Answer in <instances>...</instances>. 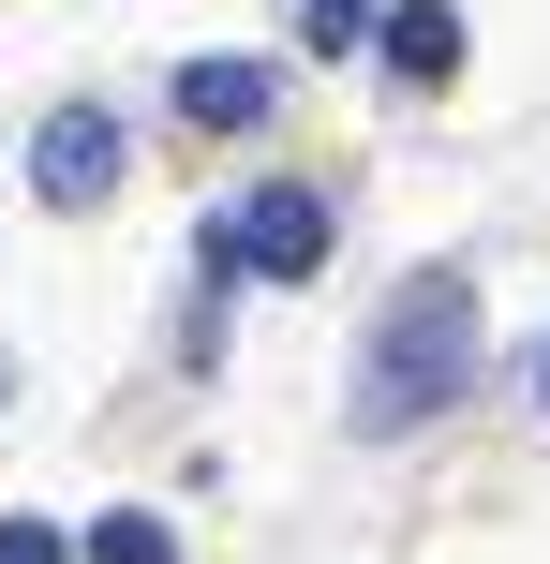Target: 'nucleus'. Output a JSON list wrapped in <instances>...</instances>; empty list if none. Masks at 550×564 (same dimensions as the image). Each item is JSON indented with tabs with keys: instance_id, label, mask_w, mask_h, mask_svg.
<instances>
[{
	"instance_id": "nucleus-8",
	"label": "nucleus",
	"mask_w": 550,
	"mask_h": 564,
	"mask_svg": "<svg viewBox=\"0 0 550 564\" xmlns=\"http://www.w3.org/2000/svg\"><path fill=\"white\" fill-rule=\"evenodd\" d=\"M0 564H75V550H60L45 520H0Z\"/></svg>"
},
{
	"instance_id": "nucleus-2",
	"label": "nucleus",
	"mask_w": 550,
	"mask_h": 564,
	"mask_svg": "<svg viewBox=\"0 0 550 564\" xmlns=\"http://www.w3.org/2000/svg\"><path fill=\"white\" fill-rule=\"evenodd\" d=\"M119 164H134V134H119V105H60L45 134H30V194L45 208H105Z\"/></svg>"
},
{
	"instance_id": "nucleus-6",
	"label": "nucleus",
	"mask_w": 550,
	"mask_h": 564,
	"mask_svg": "<svg viewBox=\"0 0 550 564\" xmlns=\"http://www.w3.org/2000/svg\"><path fill=\"white\" fill-rule=\"evenodd\" d=\"M89 564H179L164 520H89Z\"/></svg>"
},
{
	"instance_id": "nucleus-3",
	"label": "nucleus",
	"mask_w": 550,
	"mask_h": 564,
	"mask_svg": "<svg viewBox=\"0 0 550 564\" xmlns=\"http://www.w3.org/2000/svg\"><path fill=\"white\" fill-rule=\"evenodd\" d=\"M224 253L254 268V282H313V268H327V208H313V194H254V208L224 224Z\"/></svg>"
},
{
	"instance_id": "nucleus-4",
	"label": "nucleus",
	"mask_w": 550,
	"mask_h": 564,
	"mask_svg": "<svg viewBox=\"0 0 550 564\" xmlns=\"http://www.w3.org/2000/svg\"><path fill=\"white\" fill-rule=\"evenodd\" d=\"M373 45H387V75L446 89V75H462V0H387V15H373Z\"/></svg>"
},
{
	"instance_id": "nucleus-1",
	"label": "nucleus",
	"mask_w": 550,
	"mask_h": 564,
	"mask_svg": "<svg viewBox=\"0 0 550 564\" xmlns=\"http://www.w3.org/2000/svg\"><path fill=\"white\" fill-rule=\"evenodd\" d=\"M476 341H492V297L462 268H417L357 341V431H432L446 401H476Z\"/></svg>"
},
{
	"instance_id": "nucleus-9",
	"label": "nucleus",
	"mask_w": 550,
	"mask_h": 564,
	"mask_svg": "<svg viewBox=\"0 0 550 564\" xmlns=\"http://www.w3.org/2000/svg\"><path fill=\"white\" fill-rule=\"evenodd\" d=\"M0 401H15V357H0Z\"/></svg>"
},
{
	"instance_id": "nucleus-5",
	"label": "nucleus",
	"mask_w": 550,
	"mask_h": 564,
	"mask_svg": "<svg viewBox=\"0 0 550 564\" xmlns=\"http://www.w3.org/2000/svg\"><path fill=\"white\" fill-rule=\"evenodd\" d=\"M179 119H194V134H254L268 75H254V59H194V75H179Z\"/></svg>"
},
{
	"instance_id": "nucleus-10",
	"label": "nucleus",
	"mask_w": 550,
	"mask_h": 564,
	"mask_svg": "<svg viewBox=\"0 0 550 564\" xmlns=\"http://www.w3.org/2000/svg\"><path fill=\"white\" fill-rule=\"evenodd\" d=\"M536 401H550V357H536Z\"/></svg>"
},
{
	"instance_id": "nucleus-7",
	"label": "nucleus",
	"mask_w": 550,
	"mask_h": 564,
	"mask_svg": "<svg viewBox=\"0 0 550 564\" xmlns=\"http://www.w3.org/2000/svg\"><path fill=\"white\" fill-rule=\"evenodd\" d=\"M298 30H313L327 59H357V45H373V0H298Z\"/></svg>"
}]
</instances>
